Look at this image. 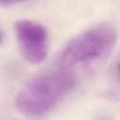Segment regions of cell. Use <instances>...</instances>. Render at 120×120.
Here are the masks:
<instances>
[{"label": "cell", "instance_id": "cell-1", "mask_svg": "<svg viewBox=\"0 0 120 120\" xmlns=\"http://www.w3.org/2000/svg\"><path fill=\"white\" fill-rule=\"evenodd\" d=\"M61 67L40 73L29 80L19 91L16 106L23 114L41 116L51 112L73 89V75Z\"/></svg>", "mask_w": 120, "mask_h": 120}, {"label": "cell", "instance_id": "cell-2", "mask_svg": "<svg viewBox=\"0 0 120 120\" xmlns=\"http://www.w3.org/2000/svg\"><path fill=\"white\" fill-rule=\"evenodd\" d=\"M117 33L111 25L88 29L72 38L61 52V67L69 68L107 56L113 49Z\"/></svg>", "mask_w": 120, "mask_h": 120}, {"label": "cell", "instance_id": "cell-3", "mask_svg": "<svg viewBox=\"0 0 120 120\" xmlns=\"http://www.w3.org/2000/svg\"><path fill=\"white\" fill-rule=\"evenodd\" d=\"M16 40L22 56L29 63H42L48 54V32L31 20H21L14 24Z\"/></svg>", "mask_w": 120, "mask_h": 120}, {"label": "cell", "instance_id": "cell-4", "mask_svg": "<svg viewBox=\"0 0 120 120\" xmlns=\"http://www.w3.org/2000/svg\"><path fill=\"white\" fill-rule=\"evenodd\" d=\"M26 0H0V6H12L19 3H22Z\"/></svg>", "mask_w": 120, "mask_h": 120}, {"label": "cell", "instance_id": "cell-5", "mask_svg": "<svg viewBox=\"0 0 120 120\" xmlns=\"http://www.w3.org/2000/svg\"><path fill=\"white\" fill-rule=\"evenodd\" d=\"M2 39H3V35H2V33H1V31H0V44H1V42H2Z\"/></svg>", "mask_w": 120, "mask_h": 120}, {"label": "cell", "instance_id": "cell-6", "mask_svg": "<svg viewBox=\"0 0 120 120\" xmlns=\"http://www.w3.org/2000/svg\"><path fill=\"white\" fill-rule=\"evenodd\" d=\"M117 70H118V72L120 73V63H119L118 66H117Z\"/></svg>", "mask_w": 120, "mask_h": 120}]
</instances>
